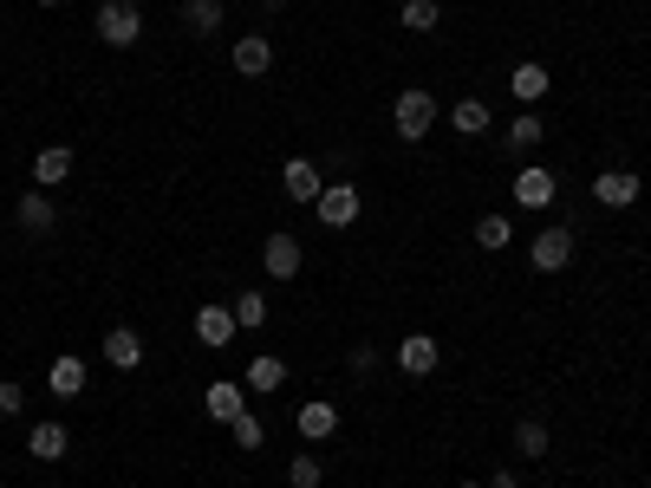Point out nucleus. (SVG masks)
Here are the masks:
<instances>
[{"mask_svg": "<svg viewBox=\"0 0 651 488\" xmlns=\"http://www.w3.org/2000/svg\"><path fill=\"white\" fill-rule=\"evenodd\" d=\"M98 39H104L111 52H130V46L143 39V13H137L130 0H98Z\"/></svg>", "mask_w": 651, "mask_h": 488, "instance_id": "1", "label": "nucleus"}, {"mask_svg": "<svg viewBox=\"0 0 651 488\" xmlns=\"http://www.w3.org/2000/svg\"><path fill=\"white\" fill-rule=\"evenodd\" d=\"M391 124H398V137H404V143H424V137H430V124H437V98H430L424 85L398 91V104H391Z\"/></svg>", "mask_w": 651, "mask_h": 488, "instance_id": "2", "label": "nucleus"}, {"mask_svg": "<svg viewBox=\"0 0 651 488\" xmlns=\"http://www.w3.org/2000/svg\"><path fill=\"white\" fill-rule=\"evenodd\" d=\"M359 209H365V196H359L352 183H326V189H320V202H313L320 228H352V222H359Z\"/></svg>", "mask_w": 651, "mask_h": 488, "instance_id": "3", "label": "nucleus"}, {"mask_svg": "<svg viewBox=\"0 0 651 488\" xmlns=\"http://www.w3.org/2000/svg\"><path fill=\"white\" fill-rule=\"evenodd\" d=\"M528 261H535V274H561V267L574 261V235H567V228H541V235L528 241Z\"/></svg>", "mask_w": 651, "mask_h": 488, "instance_id": "4", "label": "nucleus"}, {"mask_svg": "<svg viewBox=\"0 0 651 488\" xmlns=\"http://www.w3.org/2000/svg\"><path fill=\"white\" fill-rule=\"evenodd\" d=\"M235 306H222V300H209V306H196V339L209 346V352H222V346H235Z\"/></svg>", "mask_w": 651, "mask_h": 488, "instance_id": "5", "label": "nucleus"}, {"mask_svg": "<svg viewBox=\"0 0 651 488\" xmlns=\"http://www.w3.org/2000/svg\"><path fill=\"white\" fill-rule=\"evenodd\" d=\"M554 196H561V183H554V170H541V163H528V170L515 176V209H554Z\"/></svg>", "mask_w": 651, "mask_h": 488, "instance_id": "6", "label": "nucleus"}, {"mask_svg": "<svg viewBox=\"0 0 651 488\" xmlns=\"http://www.w3.org/2000/svg\"><path fill=\"white\" fill-rule=\"evenodd\" d=\"M280 189H287V202H320L326 176H320V163H313V157H293V163L280 170Z\"/></svg>", "mask_w": 651, "mask_h": 488, "instance_id": "7", "label": "nucleus"}, {"mask_svg": "<svg viewBox=\"0 0 651 488\" xmlns=\"http://www.w3.org/2000/svg\"><path fill=\"white\" fill-rule=\"evenodd\" d=\"M593 202L600 209H633L639 202V176L633 170H600L593 176Z\"/></svg>", "mask_w": 651, "mask_h": 488, "instance_id": "8", "label": "nucleus"}, {"mask_svg": "<svg viewBox=\"0 0 651 488\" xmlns=\"http://www.w3.org/2000/svg\"><path fill=\"white\" fill-rule=\"evenodd\" d=\"M202 411H209L215 424H235V417L248 411V385H235V378H215V385L202 391Z\"/></svg>", "mask_w": 651, "mask_h": 488, "instance_id": "9", "label": "nucleus"}, {"mask_svg": "<svg viewBox=\"0 0 651 488\" xmlns=\"http://www.w3.org/2000/svg\"><path fill=\"white\" fill-rule=\"evenodd\" d=\"M235 72H241V78L274 72V39H267V33H241V39H235Z\"/></svg>", "mask_w": 651, "mask_h": 488, "instance_id": "10", "label": "nucleus"}, {"mask_svg": "<svg viewBox=\"0 0 651 488\" xmlns=\"http://www.w3.org/2000/svg\"><path fill=\"white\" fill-rule=\"evenodd\" d=\"M437 359H443V352H437V339H430V333H411V339L398 346V372H404V378H430V372H437Z\"/></svg>", "mask_w": 651, "mask_h": 488, "instance_id": "11", "label": "nucleus"}, {"mask_svg": "<svg viewBox=\"0 0 651 488\" xmlns=\"http://www.w3.org/2000/svg\"><path fill=\"white\" fill-rule=\"evenodd\" d=\"M13 215H20V228H26V235H52V228H59V209H52V196H46V189L20 196V202H13Z\"/></svg>", "mask_w": 651, "mask_h": 488, "instance_id": "12", "label": "nucleus"}, {"mask_svg": "<svg viewBox=\"0 0 651 488\" xmlns=\"http://www.w3.org/2000/svg\"><path fill=\"white\" fill-rule=\"evenodd\" d=\"M241 385H248V398H267V391H280V385H287V359H274V352H254Z\"/></svg>", "mask_w": 651, "mask_h": 488, "instance_id": "13", "label": "nucleus"}, {"mask_svg": "<svg viewBox=\"0 0 651 488\" xmlns=\"http://www.w3.org/2000/svg\"><path fill=\"white\" fill-rule=\"evenodd\" d=\"M65 176H72V143H46V150L33 157V183H39V189H59Z\"/></svg>", "mask_w": 651, "mask_h": 488, "instance_id": "14", "label": "nucleus"}, {"mask_svg": "<svg viewBox=\"0 0 651 488\" xmlns=\"http://www.w3.org/2000/svg\"><path fill=\"white\" fill-rule=\"evenodd\" d=\"M261 267H267L274 280H293V274H300V241H293V235H267Z\"/></svg>", "mask_w": 651, "mask_h": 488, "instance_id": "15", "label": "nucleus"}, {"mask_svg": "<svg viewBox=\"0 0 651 488\" xmlns=\"http://www.w3.org/2000/svg\"><path fill=\"white\" fill-rule=\"evenodd\" d=\"M98 352H104V359H111V365H117V372H137V365H143V339H137V333H130V326H111V333H104V346H98Z\"/></svg>", "mask_w": 651, "mask_h": 488, "instance_id": "16", "label": "nucleus"}, {"mask_svg": "<svg viewBox=\"0 0 651 488\" xmlns=\"http://www.w3.org/2000/svg\"><path fill=\"white\" fill-rule=\"evenodd\" d=\"M293 424H300V437H306V443H326V437L339 430V404L313 398V404H300V417H293Z\"/></svg>", "mask_w": 651, "mask_h": 488, "instance_id": "17", "label": "nucleus"}, {"mask_svg": "<svg viewBox=\"0 0 651 488\" xmlns=\"http://www.w3.org/2000/svg\"><path fill=\"white\" fill-rule=\"evenodd\" d=\"M46 391H52L59 404H65V398H78V391H85V359H72V352H65V359H52V372H46Z\"/></svg>", "mask_w": 651, "mask_h": 488, "instance_id": "18", "label": "nucleus"}, {"mask_svg": "<svg viewBox=\"0 0 651 488\" xmlns=\"http://www.w3.org/2000/svg\"><path fill=\"white\" fill-rule=\"evenodd\" d=\"M65 443H72L65 424H33V430H26V456H33V463H59Z\"/></svg>", "mask_w": 651, "mask_h": 488, "instance_id": "19", "label": "nucleus"}, {"mask_svg": "<svg viewBox=\"0 0 651 488\" xmlns=\"http://www.w3.org/2000/svg\"><path fill=\"white\" fill-rule=\"evenodd\" d=\"M509 91H515L522 104H541V98H548V65H535V59L515 65V72H509Z\"/></svg>", "mask_w": 651, "mask_h": 488, "instance_id": "20", "label": "nucleus"}, {"mask_svg": "<svg viewBox=\"0 0 651 488\" xmlns=\"http://www.w3.org/2000/svg\"><path fill=\"white\" fill-rule=\"evenodd\" d=\"M450 124H456L463 137H483V130H489V104H483V98H456V111H450Z\"/></svg>", "mask_w": 651, "mask_h": 488, "instance_id": "21", "label": "nucleus"}, {"mask_svg": "<svg viewBox=\"0 0 651 488\" xmlns=\"http://www.w3.org/2000/svg\"><path fill=\"white\" fill-rule=\"evenodd\" d=\"M509 241H515V222H509V215H483V222H476V248L496 254V248H509Z\"/></svg>", "mask_w": 651, "mask_h": 488, "instance_id": "22", "label": "nucleus"}, {"mask_svg": "<svg viewBox=\"0 0 651 488\" xmlns=\"http://www.w3.org/2000/svg\"><path fill=\"white\" fill-rule=\"evenodd\" d=\"M228 306H235V326H241V333H254V326H267V293H235Z\"/></svg>", "mask_w": 651, "mask_h": 488, "instance_id": "23", "label": "nucleus"}, {"mask_svg": "<svg viewBox=\"0 0 651 488\" xmlns=\"http://www.w3.org/2000/svg\"><path fill=\"white\" fill-rule=\"evenodd\" d=\"M183 26H189V33H222V0H189V7H183Z\"/></svg>", "mask_w": 651, "mask_h": 488, "instance_id": "24", "label": "nucleus"}, {"mask_svg": "<svg viewBox=\"0 0 651 488\" xmlns=\"http://www.w3.org/2000/svg\"><path fill=\"white\" fill-rule=\"evenodd\" d=\"M228 437H235V450H261V443H267V424H261L254 411H241V417L228 424Z\"/></svg>", "mask_w": 651, "mask_h": 488, "instance_id": "25", "label": "nucleus"}, {"mask_svg": "<svg viewBox=\"0 0 651 488\" xmlns=\"http://www.w3.org/2000/svg\"><path fill=\"white\" fill-rule=\"evenodd\" d=\"M515 450L541 463V456H548V424H535V417H522V424H515Z\"/></svg>", "mask_w": 651, "mask_h": 488, "instance_id": "26", "label": "nucleus"}, {"mask_svg": "<svg viewBox=\"0 0 651 488\" xmlns=\"http://www.w3.org/2000/svg\"><path fill=\"white\" fill-rule=\"evenodd\" d=\"M398 20H404L411 33H430V26L443 20V7H437V0H404V13H398Z\"/></svg>", "mask_w": 651, "mask_h": 488, "instance_id": "27", "label": "nucleus"}, {"mask_svg": "<svg viewBox=\"0 0 651 488\" xmlns=\"http://www.w3.org/2000/svg\"><path fill=\"white\" fill-rule=\"evenodd\" d=\"M287 483H293V488H320V483H326V463H320V456H293V463H287Z\"/></svg>", "mask_w": 651, "mask_h": 488, "instance_id": "28", "label": "nucleus"}, {"mask_svg": "<svg viewBox=\"0 0 651 488\" xmlns=\"http://www.w3.org/2000/svg\"><path fill=\"white\" fill-rule=\"evenodd\" d=\"M509 143H515V150H535V143H541V117H535V111L515 117V124H509Z\"/></svg>", "mask_w": 651, "mask_h": 488, "instance_id": "29", "label": "nucleus"}, {"mask_svg": "<svg viewBox=\"0 0 651 488\" xmlns=\"http://www.w3.org/2000/svg\"><path fill=\"white\" fill-rule=\"evenodd\" d=\"M20 411H26V391L13 378H0V417H20Z\"/></svg>", "mask_w": 651, "mask_h": 488, "instance_id": "30", "label": "nucleus"}, {"mask_svg": "<svg viewBox=\"0 0 651 488\" xmlns=\"http://www.w3.org/2000/svg\"><path fill=\"white\" fill-rule=\"evenodd\" d=\"M372 365H378V352H372V346H352V378H372Z\"/></svg>", "mask_w": 651, "mask_h": 488, "instance_id": "31", "label": "nucleus"}, {"mask_svg": "<svg viewBox=\"0 0 651 488\" xmlns=\"http://www.w3.org/2000/svg\"><path fill=\"white\" fill-rule=\"evenodd\" d=\"M489 488H522V476H515V470H502V476H496Z\"/></svg>", "mask_w": 651, "mask_h": 488, "instance_id": "32", "label": "nucleus"}, {"mask_svg": "<svg viewBox=\"0 0 651 488\" xmlns=\"http://www.w3.org/2000/svg\"><path fill=\"white\" fill-rule=\"evenodd\" d=\"M39 7H59V0H39Z\"/></svg>", "mask_w": 651, "mask_h": 488, "instance_id": "33", "label": "nucleus"}, {"mask_svg": "<svg viewBox=\"0 0 651 488\" xmlns=\"http://www.w3.org/2000/svg\"><path fill=\"white\" fill-rule=\"evenodd\" d=\"M463 488H483V483H463Z\"/></svg>", "mask_w": 651, "mask_h": 488, "instance_id": "34", "label": "nucleus"}]
</instances>
